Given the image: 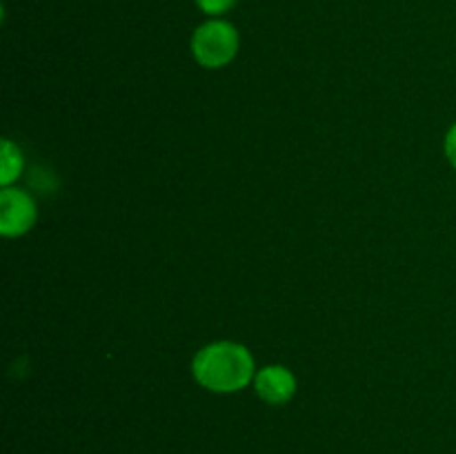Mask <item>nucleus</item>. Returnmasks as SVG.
Segmentation results:
<instances>
[{
	"instance_id": "obj_1",
	"label": "nucleus",
	"mask_w": 456,
	"mask_h": 454,
	"mask_svg": "<svg viewBox=\"0 0 456 454\" xmlns=\"http://www.w3.org/2000/svg\"><path fill=\"white\" fill-rule=\"evenodd\" d=\"M191 374L205 390L232 394L254 383L256 365L252 352L245 345L236 341H216L196 352L191 361Z\"/></svg>"
},
{
	"instance_id": "obj_2",
	"label": "nucleus",
	"mask_w": 456,
	"mask_h": 454,
	"mask_svg": "<svg viewBox=\"0 0 456 454\" xmlns=\"http://www.w3.org/2000/svg\"><path fill=\"white\" fill-rule=\"evenodd\" d=\"M240 47L239 31L232 22L221 18H209L191 34L190 49L194 61L205 69H221L230 65Z\"/></svg>"
},
{
	"instance_id": "obj_3",
	"label": "nucleus",
	"mask_w": 456,
	"mask_h": 454,
	"mask_svg": "<svg viewBox=\"0 0 456 454\" xmlns=\"http://www.w3.org/2000/svg\"><path fill=\"white\" fill-rule=\"evenodd\" d=\"M38 218L34 199L16 187H3L0 191V234L4 239L25 236Z\"/></svg>"
},
{
	"instance_id": "obj_4",
	"label": "nucleus",
	"mask_w": 456,
	"mask_h": 454,
	"mask_svg": "<svg viewBox=\"0 0 456 454\" xmlns=\"http://www.w3.org/2000/svg\"><path fill=\"white\" fill-rule=\"evenodd\" d=\"M254 390L258 399L270 405H285L297 394V377L285 365H265L256 369Z\"/></svg>"
},
{
	"instance_id": "obj_5",
	"label": "nucleus",
	"mask_w": 456,
	"mask_h": 454,
	"mask_svg": "<svg viewBox=\"0 0 456 454\" xmlns=\"http://www.w3.org/2000/svg\"><path fill=\"white\" fill-rule=\"evenodd\" d=\"M22 167H25L22 151L9 138H4L3 150H0V185L12 187L22 174Z\"/></svg>"
},
{
	"instance_id": "obj_6",
	"label": "nucleus",
	"mask_w": 456,
	"mask_h": 454,
	"mask_svg": "<svg viewBox=\"0 0 456 454\" xmlns=\"http://www.w3.org/2000/svg\"><path fill=\"white\" fill-rule=\"evenodd\" d=\"M196 4H199V9L203 13H208V16L212 18H218L223 16V13L230 12V9L236 4V0H196Z\"/></svg>"
},
{
	"instance_id": "obj_7",
	"label": "nucleus",
	"mask_w": 456,
	"mask_h": 454,
	"mask_svg": "<svg viewBox=\"0 0 456 454\" xmlns=\"http://www.w3.org/2000/svg\"><path fill=\"white\" fill-rule=\"evenodd\" d=\"M444 147H445V158H448V163L456 169V123L448 129V134H445Z\"/></svg>"
}]
</instances>
